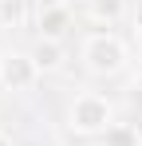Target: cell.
I'll return each instance as SVG.
<instances>
[{"label":"cell","mask_w":142,"mask_h":146,"mask_svg":"<svg viewBox=\"0 0 142 146\" xmlns=\"http://www.w3.org/2000/svg\"><path fill=\"white\" fill-rule=\"evenodd\" d=\"M36 83H40V67H36V59H32L28 51L0 55V87H4V91L24 95V91H32Z\"/></svg>","instance_id":"obj_3"},{"label":"cell","mask_w":142,"mask_h":146,"mask_svg":"<svg viewBox=\"0 0 142 146\" xmlns=\"http://www.w3.org/2000/svg\"><path fill=\"white\" fill-rule=\"evenodd\" d=\"M83 12L87 20L99 28H115L122 16H126V0H83Z\"/></svg>","instance_id":"obj_6"},{"label":"cell","mask_w":142,"mask_h":146,"mask_svg":"<svg viewBox=\"0 0 142 146\" xmlns=\"http://www.w3.org/2000/svg\"><path fill=\"white\" fill-rule=\"evenodd\" d=\"M71 24H75V12H71L67 0H59V4L44 8V12H36V32H40V40H67Z\"/></svg>","instance_id":"obj_4"},{"label":"cell","mask_w":142,"mask_h":146,"mask_svg":"<svg viewBox=\"0 0 142 146\" xmlns=\"http://www.w3.org/2000/svg\"><path fill=\"white\" fill-rule=\"evenodd\" d=\"M0 146H16V142H12V134H4V130H0Z\"/></svg>","instance_id":"obj_10"},{"label":"cell","mask_w":142,"mask_h":146,"mask_svg":"<svg viewBox=\"0 0 142 146\" xmlns=\"http://www.w3.org/2000/svg\"><path fill=\"white\" fill-rule=\"evenodd\" d=\"M79 59H83V67L91 75H118L130 63V48L115 32H91L79 44Z\"/></svg>","instance_id":"obj_2"},{"label":"cell","mask_w":142,"mask_h":146,"mask_svg":"<svg viewBox=\"0 0 142 146\" xmlns=\"http://www.w3.org/2000/svg\"><path fill=\"white\" fill-rule=\"evenodd\" d=\"M0 4H4V0H0Z\"/></svg>","instance_id":"obj_11"},{"label":"cell","mask_w":142,"mask_h":146,"mask_svg":"<svg viewBox=\"0 0 142 146\" xmlns=\"http://www.w3.org/2000/svg\"><path fill=\"white\" fill-rule=\"evenodd\" d=\"M134 28H142V0H138V8H134Z\"/></svg>","instance_id":"obj_9"},{"label":"cell","mask_w":142,"mask_h":146,"mask_svg":"<svg viewBox=\"0 0 142 146\" xmlns=\"http://www.w3.org/2000/svg\"><path fill=\"white\" fill-rule=\"evenodd\" d=\"M115 122V103L99 91H79L67 103V130L79 138H103Z\"/></svg>","instance_id":"obj_1"},{"label":"cell","mask_w":142,"mask_h":146,"mask_svg":"<svg viewBox=\"0 0 142 146\" xmlns=\"http://www.w3.org/2000/svg\"><path fill=\"white\" fill-rule=\"evenodd\" d=\"M24 16H28L24 0H4V4H0V24H8V28H20V24H24Z\"/></svg>","instance_id":"obj_8"},{"label":"cell","mask_w":142,"mask_h":146,"mask_svg":"<svg viewBox=\"0 0 142 146\" xmlns=\"http://www.w3.org/2000/svg\"><path fill=\"white\" fill-rule=\"evenodd\" d=\"M28 55L36 59L40 75H55V71L67 67V48H63V40H36Z\"/></svg>","instance_id":"obj_5"},{"label":"cell","mask_w":142,"mask_h":146,"mask_svg":"<svg viewBox=\"0 0 142 146\" xmlns=\"http://www.w3.org/2000/svg\"><path fill=\"white\" fill-rule=\"evenodd\" d=\"M103 146H142V130L134 122H111V130L103 134Z\"/></svg>","instance_id":"obj_7"}]
</instances>
